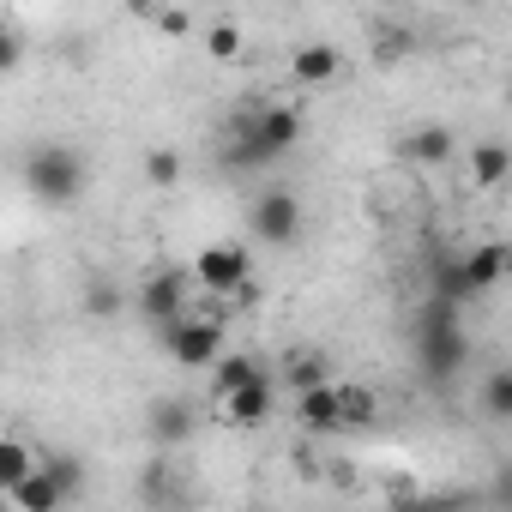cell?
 I'll use <instances>...</instances> for the list:
<instances>
[{
  "label": "cell",
  "mask_w": 512,
  "mask_h": 512,
  "mask_svg": "<svg viewBox=\"0 0 512 512\" xmlns=\"http://www.w3.org/2000/svg\"><path fill=\"white\" fill-rule=\"evenodd\" d=\"M458 266H464V278H470V290L482 296V290H494V284L506 278V247H500V241H482V247H470V253H464V260H458Z\"/></svg>",
  "instance_id": "13"
},
{
  "label": "cell",
  "mask_w": 512,
  "mask_h": 512,
  "mask_svg": "<svg viewBox=\"0 0 512 512\" xmlns=\"http://www.w3.org/2000/svg\"><path fill=\"white\" fill-rule=\"evenodd\" d=\"M151 19H157L163 37H187V31H193V13H187V7H163V0L151 7Z\"/></svg>",
  "instance_id": "24"
},
{
  "label": "cell",
  "mask_w": 512,
  "mask_h": 512,
  "mask_svg": "<svg viewBox=\"0 0 512 512\" xmlns=\"http://www.w3.org/2000/svg\"><path fill=\"white\" fill-rule=\"evenodd\" d=\"M187 296H193V272H187V266H157V272L139 284V296H133V302H139V314H145V320H157V326H163V320H175V314L187 308Z\"/></svg>",
  "instance_id": "7"
},
{
  "label": "cell",
  "mask_w": 512,
  "mask_h": 512,
  "mask_svg": "<svg viewBox=\"0 0 512 512\" xmlns=\"http://www.w3.org/2000/svg\"><path fill=\"white\" fill-rule=\"evenodd\" d=\"M67 470H49V464H31L13 488H7V500L19 506V512H55L61 500H67Z\"/></svg>",
  "instance_id": "8"
},
{
  "label": "cell",
  "mask_w": 512,
  "mask_h": 512,
  "mask_svg": "<svg viewBox=\"0 0 512 512\" xmlns=\"http://www.w3.org/2000/svg\"><path fill=\"white\" fill-rule=\"evenodd\" d=\"M296 422H302V434H344L338 428V386L332 380L302 386L296 392Z\"/></svg>",
  "instance_id": "10"
},
{
  "label": "cell",
  "mask_w": 512,
  "mask_h": 512,
  "mask_svg": "<svg viewBox=\"0 0 512 512\" xmlns=\"http://www.w3.org/2000/svg\"><path fill=\"white\" fill-rule=\"evenodd\" d=\"M241 49H247V37H241L235 19H217V25L205 31V55H211V61H241Z\"/></svg>",
  "instance_id": "18"
},
{
  "label": "cell",
  "mask_w": 512,
  "mask_h": 512,
  "mask_svg": "<svg viewBox=\"0 0 512 512\" xmlns=\"http://www.w3.org/2000/svg\"><path fill=\"white\" fill-rule=\"evenodd\" d=\"M25 61V31L19 25H0V79H13Z\"/></svg>",
  "instance_id": "23"
},
{
  "label": "cell",
  "mask_w": 512,
  "mask_h": 512,
  "mask_svg": "<svg viewBox=\"0 0 512 512\" xmlns=\"http://www.w3.org/2000/svg\"><path fill=\"white\" fill-rule=\"evenodd\" d=\"M163 350L175 356V368H211L217 350H223V326L181 308L175 320H163Z\"/></svg>",
  "instance_id": "3"
},
{
  "label": "cell",
  "mask_w": 512,
  "mask_h": 512,
  "mask_svg": "<svg viewBox=\"0 0 512 512\" xmlns=\"http://www.w3.org/2000/svg\"><path fill=\"white\" fill-rule=\"evenodd\" d=\"M187 416H193V410H187V404H163V410H157V434H163V440H181V434H187V428H193V422H187Z\"/></svg>",
  "instance_id": "25"
},
{
  "label": "cell",
  "mask_w": 512,
  "mask_h": 512,
  "mask_svg": "<svg viewBox=\"0 0 512 512\" xmlns=\"http://www.w3.org/2000/svg\"><path fill=\"white\" fill-rule=\"evenodd\" d=\"M416 362L428 368V380L458 374V368L470 362V338H464V326H452V320H422V326H416Z\"/></svg>",
  "instance_id": "4"
},
{
  "label": "cell",
  "mask_w": 512,
  "mask_h": 512,
  "mask_svg": "<svg viewBox=\"0 0 512 512\" xmlns=\"http://www.w3.org/2000/svg\"><path fill=\"white\" fill-rule=\"evenodd\" d=\"M247 223H253V235H260V241H272V247H290V241L302 235V199H296L290 187H266L260 199H253Z\"/></svg>",
  "instance_id": "5"
},
{
  "label": "cell",
  "mask_w": 512,
  "mask_h": 512,
  "mask_svg": "<svg viewBox=\"0 0 512 512\" xmlns=\"http://www.w3.org/2000/svg\"><path fill=\"white\" fill-rule=\"evenodd\" d=\"M290 79L308 85V91H326V85L344 79V55H338L332 43H302V49L290 55Z\"/></svg>",
  "instance_id": "9"
},
{
  "label": "cell",
  "mask_w": 512,
  "mask_h": 512,
  "mask_svg": "<svg viewBox=\"0 0 512 512\" xmlns=\"http://www.w3.org/2000/svg\"><path fill=\"white\" fill-rule=\"evenodd\" d=\"M482 404H488V416H494V422H506V416H512V368H494V374H488Z\"/></svg>",
  "instance_id": "22"
},
{
  "label": "cell",
  "mask_w": 512,
  "mask_h": 512,
  "mask_svg": "<svg viewBox=\"0 0 512 512\" xmlns=\"http://www.w3.org/2000/svg\"><path fill=\"white\" fill-rule=\"evenodd\" d=\"M121 302H127V296H121L109 278H91V284H85V302H79V314H85V320H115V314H121Z\"/></svg>",
  "instance_id": "16"
},
{
  "label": "cell",
  "mask_w": 512,
  "mask_h": 512,
  "mask_svg": "<svg viewBox=\"0 0 512 512\" xmlns=\"http://www.w3.org/2000/svg\"><path fill=\"white\" fill-rule=\"evenodd\" d=\"M326 374H332V362H326V356H314V350H296V356L284 362V380H290L296 392H302V386H320Z\"/></svg>",
  "instance_id": "20"
},
{
  "label": "cell",
  "mask_w": 512,
  "mask_h": 512,
  "mask_svg": "<svg viewBox=\"0 0 512 512\" xmlns=\"http://www.w3.org/2000/svg\"><path fill=\"white\" fill-rule=\"evenodd\" d=\"M464 175H470V187H476V193H494V187L512 175V151H506L500 139H482V145H470Z\"/></svg>",
  "instance_id": "12"
},
{
  "label": "cell",
  "mask_w": 512,
  "mask_h": 512,
  "mask_svg": "<svg viewBox=\"0 0 512 512\" xmlns=\"http://www.w3.org/2000/svg\"><path fill=\"white\" fill-rule=\"evenodd\" d=\"M253 374H266V362H260V356L217 350V362H211V392H229V386H241V380H253Z\"/></svg>",
  "instance_id": "15"
},
{
  "label": "cell",
  "mask_w": 512,
  "mask_h": 512,
  "mask_svg": "<svg viewBox=\"0 0 512 512\" xmlns=\"http://www.w3.org/2000/svg\"><path fill=\"white\" fill-rule=\"evenodd\" d=\"M217 410H223V428H260V422H272V410H278L272 374H253V380L217 392Z\"/></svg>",
  "instance_id": "6"
},
{
  "label": "cell",
  "mask_w": 512,
  "mask_h": 512,
  "mask_svg": "<svg viewBox=\"0 0 512 512\" xmlns=\"http://www.w3.org/2000/svg\"><path fill=\"white\" fill-rule=\"evenodd\" d=\"M139 169H145V181H151V187H175L187 163H181V151H169V145H151Z\"/></svg>",
  "instance_id": "19"
},
{
  "label": "cell",
  "mask_w": 512,
  "mask_h": 512,
  "mask_svg": "<svg viewBox=\"0 0 512 512\" xmlns=\"http://www.w3.org/2000/svg\"><path fill=\"white\" fill-rule=\"evenodd\" d=\"M434 296H440V302H452V308H464V302H470V296H476V290H470V278H464V266H458V260H452V266H440V278H434Z\"/></svg>",
  "instance_id": "21"
},
{
  "label": "cell",
  "mask_w": 512,
  "mask_h": 512,
  "mask_svg": "<svg viewBox=\"0 0 512 512\" xmlns=\"http://www.w3.org/2000/svg\"><path fill=\"white\" fill-rule=\"evenodd\" d=\"M374 416H380V398L368 392V386H338V428H374Z\"/></svg>",
  "instance_id": "14"
},
{
  "label": "cell",
  "mask_w": 512,
  "mask_h": 512,
  "mask_svg": "<svg viewBox=\"0 0 512 512\" xmlns=\"http://www.w3.org/2000/svg\"><path fill=\"white\" fill-rule=\"evenodd\" d=\"M157 7V0H127V13H151Z\"/></svg>",
  "instance_id": "26"
},
{
  "label": "cell",
  "mask_w": 512,
  "mask_h": 512,
  "mask_svg": "<svg viewBox=\"0 0 512 512\" xmlns=\"http://www.w3.org/2000/svg\"><path fill=\"white\" fill-rule=\"evenodd\" d=\"M31 464H37V452H31L25 440H13V434H0V494H7V488H13V482H19V476L31 470Z\"/></svg>",
  "instance_id": "17"
},
{
  "label": "cell",
  "mask_w": 512,
  "mask_h": 512,
  "mask_svg": "<svg viewBox=\"0 0 512 512\" xmlns=\"http://www.w3.org/2000/svg\"><path fill=\"white\" fill-rule=\"evenodd\" d=\"M452 151H458V139H452V127H440V121H422L416 133H404V157H410L416 169H440V163H452Z\"/></svg>",
  "instance_id": "11"
},
{
  "label": "cell",
  "mask_w": 512,
  "mask_h": 512,
  "mask_svg": "<svg viewBox=\"0 0 512 512\" xmlns=\"http://www.w3.org/2000/svg\"><path fill=\"white\" fill-rule=\"evenodd\" d=\"M85 157L73 151V145H31L25 151V187H31V199H43V205H73L79 193H85Z\"/></svg>",
  "instance_id": "1"
},
{
  "label": "cell",
  "mask_w": 512,
  "mask_h": 512,
  "mask_svg": "<svg viewBox=\"0 0 512 512\" xmlns=\"http://www.w3.org/2000/svg\"><path fill=\"white\" fill-rule=\"evenodd\" d=\"M193 290H211V296H235L247 278H253V253L241 241H211L193 253Z\"/></svg>",
  "instance_id": "2"
}]
</instances>
